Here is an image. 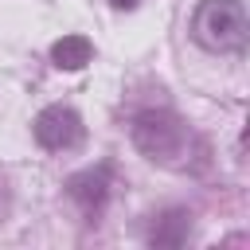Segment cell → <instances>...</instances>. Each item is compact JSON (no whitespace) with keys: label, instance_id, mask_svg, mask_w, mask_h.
Listing matches in <instances>:
<instances>
[{"label":"cell","instance_id":"6da1fadb","mask_svg":"<svg viewBox=\"0 0 250 250\" xmlns=\"http://www.w3.org/2000/svg\"><path fill=\"white\" fill-rule=\"evenodd\" d=\"M191 27L207 51H242L246 43V12L238 0H203Z\"/></svg>","mask_w":250,"mask_h":250},{"label":"cell","instance_id":"7a4b0ae2","mask_svg":"<svg viewBox=\"0 0 250 250\" xmlns=\"http://www.w3.org/2000/svg\"><path fill=\"white\" fill-rule=\"evenodd\" d=\"M133 145L152 160H168L184 148V125L168 109H145L133 121Z\"/></svg>","mask_w":250,"mask_h":250},{"label":"cell","instance_id":"3957f363","mask_svg":"<svg viewBox=\"0 0 250 250\" xmlns=\"http://www.w3.org/2000/svg\"><path fill=\"white\" fill-rule=\"evenodd\" d=\"M35 141L43 148H74L82 141V117L70 105H47L35 117Z\"/></svg>","mask_w":250,"mask_h":250},{"label":"cell","instance_id":"277c9868","mask_svg":"<svg viewBox=\"0 0 250 250\" xmlns=\"http://www.w3.org/2000/svg\"><path fill=\"white\" fill-rule=\"evenodd\" d=\"M66 191H70V199H74L86 215L102 211V203H105V195H109V168H105V164H98V168H86V172L70 176Z\"/></svg>","mask_w":250,"mask_h":250},{"label":"cell","instance_id":"5b68a950","mask_svg":"<svg viewBox=\"0 0 250 250\" xmlns=\"http://www.w3.org/2000/svg\"><path fill=\"white\" fill-rule=\"evenodd\" d=\"M90 55H94V47H90L86 35H62V39L51 47V62H55L59 70H82V66L90 62Z\"/></svg>","mask_w":250,"mask_h":250},{"label":"cell","instance_id":"8992f818","mask_svg":"<svg viewBox=\"0 0 250 250\" xmlns=\"http://www.w3.org/2000/svg\"><path fill=\"white\" fill-rule=\"evenodd\" d=\"M188 234H191L188 211H168V215H160L156 227L148 230V242H152V246H184Z\"/></svg>","mask_w":250,"mask_h":250},{"label":"cell","instance_id":"52a82bcc","mask_svg":"<svg viewBox=\"0 0 250 250\" xmlns=\"http://www.w3.org/2000/svg\"><path fill=\"white\" fill-rule=\"evenodd\" d=\"M117 12H129V8H137V0H109Z\"/></svg>","mask_w":250,"mask_h":250}]
</instances>
